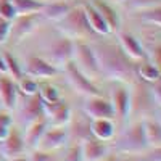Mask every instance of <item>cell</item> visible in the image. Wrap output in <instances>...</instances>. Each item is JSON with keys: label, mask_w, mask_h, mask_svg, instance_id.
Segmentation results:
<instances>
[{"label": "cell", "mask_w": 161, "mask_h": 161, "mask_svg": "<svg viewBox=\"0 0 161 161\" xmlns=\"http://www.w3.org/2000/svg\"><path fill=\"white\" fill-rule=\"evenodd\" d=\"M98 58L102 77H106L113 82L130 84L136 77V61H132L123 48L119 47L118 40L110 39H95L90 40Z\"/></svg>", "instance_id": "obj_1"}, {"label": "cell", "mask_w": 161, "mask_h": 161, "mask_svg": "<svg viewBox=\"0 0 161 161\" xmlns=\"http://www.w3.org/2000/svg\"><path fill=\"white\" fill-rule=\"evenodd\" d=\"M111 145L116 153L127 156H139L145 150H148L142 119H130L124 127H121L116 137L113 139Z\"/></svg>", "instance_id": "obj_2"}, {"label": "cell", "mask_w": 161, "mask_h": 161, "mask_svg": "<svg viewBox=\"0 0 161 161\" xmlns=\"http://www.w3.org/2000/svg\"><path fill=\"white\" fill-rule=\"evenodd\" d=\"M57 29L61 36L69 37L73 40H89V39H95L98 36L93 34L90 29L89 21L86 18V13L80 5H73L69 11L57 23Z\"/></svg>", "instance_id": "obj_3"}, {"label": "cell", "mask_w": 161, "mask_h": 161, "mask_svg": "<svg viewBox=\"0 0 161 161\" xmlns=\"http://www.w3.org/2000/svg\"><path fill=\"white\" fill-rule=\"evenodd\" d=\"M130 89V119H143L156 111V103L152 97L150 84L142 80H134L129 84Z\"/></svg>", "instance_id": "obj_4"}, {"label": "cell", "mask_w": 161, "mask_h": 161, "mask_svg": "<svg viewBox=\"0 0 161 161\" xmlns=\"http://www.w3.org/2000/svg\"><path fill=\"white\" fill-rule=\"evenodd\" d=\"M71 61L90 79L95 80V79L102 77L97 53H95V50H93V47L89 40H74L73 60Z\"/></svg>", "instance_id": "obj_5"}, {"label": "cell", "mask_w": 161, "mask_h": 161, "mask_svg": "<svg viewBox=\"0 0 161 161\" xmlns=\"http://www.w3.org/2000/svg\"><path fill=\"white\" fill-rule=\"evenodd\" d=\"M110 102L114 113V123L118 126V130L124 127L130 121V89L129 84L114 82L111 92H110Z\"/></svg>", "instance_id": "obj_6"}, {"label": "cell", "mask_w": 161, "mask_h": 161, "mask_svg": "<svg viewBox=\"0 0 161 161\" xmlns=\"http://www.w3.org/2000/svg\"><path fill=\"white\" fill-rule=\"evenodd\" d=\"M13 111H16V118H18L15 119V124L19 126L21 129H24L28 124L34 123L40 118H45V108L39 95L23 97V102L18 100V105Z\"/></svg>", "instance_id": "obj_7"}, {"label": "cell", "mask_w": 161, "mask_h": 161, "mask_svg": "<svg viewBox=\"0 0 161 161\" xmlns=\"http://www.w3.org/2000/svg\"><path fill=\"white\" fill-rule=\"evenodd\" d=\"M61 71L64 73V76L68 79V82L71 84V87L77 93H80V95L90 97V95H98V93H102L98 86L95 84V80L90 79L89 76H86L73 61L66 63L61 68Z\"/></svg>", "instance_id": "obj_8"}, {"label": "cell", "mask_w": 161, "mask_h": 161, "mask_svg": "<svg viewBox=\"0 0 161 161\" xmlns=\"http://www.w3.org/2000/svg\"><path fill=\"white\" fill-rule=\"evenodd\" d=\"M73 48H74V40L60 34V37H57L53 42L47 45L45 60H48L52 64H55L58 69H61L66 63L73 60Z\"/></svg>", "instance_id": "obj_9"}, {"label": "cell", "mask_w": 161, "mask_h": 161, "mask_svg": "<svg viewBox=\"0 0 161 161\" xmlns=\"http://www.w3.org/2000/svg\"><path fill=\"white\" fill-rule=\"evenodd\" d=\"M82 113L89 119H114L111 102L108 97L102 95V93L86 97V102L82 105Z\"/></svg>", "instance_id": "obj_10"}, {"label": "cell", "mask_w": 161, "mask_h": 161, "mask_svg": "<svg viewBox=\"0 0 161 161\" xmlns=\"http://www.w3.org/2000/svg\"><path fill=\"white\" fill-rule=\"evenodd\" d=\"M26 153H28V148H26V143H24L23 129L15 124L8 132V136L3 140H0V158L10 159Z\"/></svg>", "instance_id": "obj_11"}, {"label": "cell", "mask_w": 161, "mask_h": 161, "mask_svg": "<svg viewBox=\"0 0 161 161\" xmlns=\"http://www.w3.org/2000/svg\"><path fill=\"white\" fill-rule=\"evenodd\" d=\"M68 142H69L68 127L66 126H52V124H48L47 130L44 132L42 139H40V142L37 145V148L44 150V152H50V153H57Z\"/></svg>", "instance_id": "obj_12"}, {"label": "cell", "mask_w": 161, "mask_h": 161, "mask_svg": "<svg viewBox=\"0 0 161 161\" xmlns=\"http://www.w3.org/2000/svg\"><path fill=\"white\" fill-rule=\"evenodd\" d=\"M40 13H32V15H18L11 21L10 29V39L13 44H18L24 37H28L40 23Z\"/></svg>", "instance_id": "obj_13"}, {"label": "cell", "mask_w": 161, "mask_h": 161, "mask_svg": "<svg viewBox=\"0 0 161 161\" xmlns=\"http://www.w3.org/2000/svg\"><path fill=\"white\" fill-rule=\"evenodd\" d=\"M116 40H118L119 47L123 48V52L126 53V55H127L132 61L139 63V61H142V60L148 58V53H147L143 44L139 40V37H136L134 34L126 32V31L121 29V31L118 32V39H116Z\"/></svg>", "instance_id": "obj_14"}, {"label": "cell", "mask_w": 161, "mask_h": 161, "mask_svg": "<svg viewBox=\"0 0 161 161\" xmlns=\"http://www.w3.org/2000/svg\"><path fill=\"white\" fill-rule=\"evenodd\" d=\"M23 69H24V74L32 76L37 80L52 79V77H55L60 73V69L57 68V66L52 64L44 57H29L28 61H26V66Z\"/></svg>", "instance_id": "obj_15"}, {"label": "cell", "mask_w": 161, "mask_h": 161, "mask_svg": "<svg viewBox=\"0 0 161 161\" xmlns=\"http://www.w3.org/2000/svg\"><path fill=\"white\" fill-rule=\"evenodd\" d=\"M80 147H82L84 161H100L102 158L113 152L111 142H103L95 137H89L84 142H80Z\"/></svg>", "instance_id": "obj_16"}, {"label": "cell", "mask_w": 161, "mask_h": 161, "mask_svg": "<svg viewBox=\"0 0 161 161\" xmlns=\"http://www.w3.org/2000/svg\"><path fill=\"white\" fill-rule=\"evenodd\" d=\"M19 93L16 87V80H13L7 74H0V103L2 108L13 111L18 105Z\"/></svg>", "instance_id": "obj_17"}, {"label": "cell", "mask_w": 161, "mask_h": 161, "mask_svg": "<svg viewBox=\"0 0 161 161\" xmlns=\"http://www.w3.org/2000/svg\"><path fill=\"white\" fill-rule=\"evenodd\" d=\"M89 2L98 10V13L103 16L105 23L108 24L110 32L111 34H118L121 31V15L118 8L114 7L113 2L110 0H89Z\"/></svg>", "instance_id": "obj_18"}, {"label": "cell", "mask_w": 161, "mask_h": 161, "mask_svg": "<svg viewBox=\"0 0 161 161\" xmlns=\"http://www.w3.org/2000/svg\"><path fill=\"white\" fill-rule=\"evenodd\" d=\"M45 116L52 126H68L73 118V110L64 98L55 105L45 106Z\"/></svg>", "instance_id": "obj_19"}, {"label": "cell", "mask_w": 161, "mask_h": 161, "mask_svg": "<svg viewBox=\"0 0 161 161\" xmlns=\"http://www.w3.org/2000/svg\"><path fill=\"white\" fill-rule=\"evenodd\" d=\"M47 127H48V119H47V116H45V118H40V119L34 121V123L28 124V126L23 129L24 143H26V148H28V152L37 148V145H39L40 139H42L44 132L47 130Z\"/></svg>", "instance_id": "obj_20"}, {"label": "cell", "mask_w": 161, "mask_h": 161, "mask_svg": "<svg viewBox=\"0 0 161 161\" xmlns=\"http://www.w3.org/2000/svg\"><path fill=\"white\" fill-rule=\"evenodd\" d=\"M90 134L103 142H113L118 134V126L114 119H90Z\"/></svg>", "instance_id": "obj_21"}, {"label": "cell", "mask_w": 161, "mask_h": 161, "mask_svg": "<svg viewBox=\"0 0 161 161\" xmlns=\"http://www.w3.org/2000/svg\"><path fill=\"white\" fill-rule=\"evenodd\" d=\"M68 127V136H69V142H84L86 139L92 137V134H90V119L82 113L77 119L71 118L69 121V124L66 126Z\"/></svg>", "instance_id": "obj_22"}, {"label": "cell", "mask_w": 161, "mask_h": 161, "mask_svg": "<svg viewBox=\"0 0 161 161\" xmlns=\"http://www.w3.org/2000/svg\"><path fill=\"white\" fill-rule=\"evenodd\" d=\"M82 8H84L86 18H87V21H89V26H90V29L93 31V34L98 36V37L111 36L108 24L105 23L103 16L98 13V10H97L95 7H93L90 2H84V3H82Z\"/></svg>", "instance_id": "obj_23"}, {"label": "cell", "mask_w": 161, "mask_h": 161, "mask_svg": "<svg viewBox=\"0 0 161 161\" xmlns=\"http://www.w3.org/2000/svg\"><path fill=\"white\" fill-rule=\"evenodd\" d=\"M73 5H69L68 2L64 0H50V2H45L44 3V8L40 11V18H45L48 21H53V23H58L66 13L69 11Z\"/></svg>", "instance_id": "obj_24"}, {"label": "cell", "mask_w": 161, "mask_h": 161, "mask_svg": "<svg viewBox=\"0 0 161 161\" xmlns=\"http://www.w3.org/2000/svg\"><path fill=\"white\" fill-rule=\"evenodd\" d=\"M142 126H143V134H145L147 143H148V148L159 147L161 145V123L156 119V116L152 114V116L143 118Z\"/></svg>", "instance_id": "obj_25"}, {"label": "cell", "mask_w": 161, "mask_h": 161, "mask_svg": "<svg viewBox=\"0 0 161 161\" xmlns=\"http://www.w3.org/2000/svg\"><path fill=\"white\" fill-rule=\"evenodd\" d=\"M136 77L139 80H142V82L153 84V82H156V80L161 79V73L156 68V64L147 58V60H142V61L136 63Z\"/></svg>", "instance_id": "obj_26"}, {"label": "cell", "mask_w": 161, "mask_h": 161, "mask_svg": "<svg viewBox=\"0 0 161 161\" xmlns=\"http://www.w3.org/2000/svg\"><path fill=\"white\" fill-rule=\"evenodd\" d=\"M132 16H134V19H137L140 23H145L148 26L161 29V3L148 7V8H143V10L132 11Z\"/></svg>", "instance_id": "obj_27"}, {"label": "cell", "mask_w": 161, "mask_h": 161, "mask_svg": "<svg viewBox=\"0 0 161 161\" xmlns=\"http://www.w3.org/2000/svg\"><path fill=\"white\" fill-rule=\"evenodd\" d=\"M37 95L40 97V100H42L44 108H45V106H50V105H55V103H58V102L63 100L61 92L58 90V87L50 84V82H40L39 84V93H37Z\"/></svg>", "instance_id": "obj_28"}, {"label": "cell", "mask_w": 161, "mask_h": 161, "mask_svg": "<svg viewBox=\"0 0 161 161\" xmlns=\"http://www.w3.org/2000/svg\"><path fill=\"white\" fill-rule=\"evenodd\" d=\"M39 84L40 80H37L32 76L23 74L18 80H16V87H18V93L21 97H32L39 93Z\"/></svg>", "instance_id": "obj_29"}, {"label": "cell", "mask_w": 161, "mask_h": 161, "mask_svg": "<svg viewBox=\"0 0 161 161\" xmlns=\"http://www.w3.org/2000/svg\"><path fill=\"white\" fill-rule=\"evenodd\" d=\"M13 7L16 10V15H32V13H40L44 8L42 0H11Z\"/></svg>", "instance_id": "obj_30"}, {"label": "cell", "mask_w": 161, "mask_h": 161, "mask_svg": "<svg viewBox=\"0 0 161 161\" xmlns=\"http://www.w3.org/2000/svg\"><path fill=\"white\" fill-rule=\"evenodd\" d=\"M60 152L61 153L57 155L58 161H84L82 147H80L79 142H68Z\"/></svg>", "instance_id": "obj_31"}, {"label": "cell", "mask_w": 161, "mask_h": 161, "mask_svg": "<svg viewBox=\"0 0 161 161\" xmlns=\"http://www.w3.org/2000/svg\"><path fill=\"white\" fill-rule=\"evenodd\" d=\"M3 60H5V64H7V76H10L13 80H18L24 74L23 66L18 63V60L13 57L11 53H3Z\"/></svg>", "instance_id": "obj_32"}, {"label": "cell", "mask_w": 161, "mask_h": 161, "mask_svg": "<svg viewBox=\"0 0 161 161\" xmlns=\"http://www.w3.org/2000/svg\"><path fill=\"white\" fill-rule=\"evenodd\" d=\"M15 126V116L8 110H0V140H3Z\"/></svg>", "instance_id": "obj_33"}, {"label": "cell", "mask_w": 161, "mask_h": 161, "mask_svg": "<svg viewBox=\"0 0 161 161\" xmlns=\"http://www.w3.org/2000/svg\"><path fill=\"white\" fill-rule=\"evenodd\" d=\"M161 0H124L123 5L126 8H129L130 11H137V10H143V8H148L153 5H159Z\"/></svg>", "instance_id": "obj_34"}, {"label": "cell", "mask_w": 161, "mask_h": 161, "mask_svg": "<svg viewBox=\"0 0 161 161\" xmlns=\"http://www.w3.org/2000/svg\"><path fill=\"white\" fill-rule=\"evenodd\" d=\"M18 15H16V10L13 7L11 0H0V18L7 19V21H13Z\"/></svg>", "instance_id": "obj_35"}, {"label": "cell", "mask_w": 161, "mask_h": 161, "mask_svg": "<svg viewBox=\"0 0 161 161\" xmlns=\"http://www.w3.org/2000/svg\"><path fill=\"white\" fill-rule=\"evenodd\" d=\"M26 155H28V161H53V159H57L55 153L44 152L40 148H34V150L28 152Z\"/></svg>", "instance_id": "obj_36"}, {"label": "cell", "mask_w": 161, "mask_h": 161, "mask_svg": "<svg viewBox=\"0 0 161 161\" xmlns=\"http://www.w3.org/2000/svg\"><path fill=\"white\" fill-rule=\"evenodd\" d=\"M137 158L140 161H161V145L159 147H152V148L145 150Z\"/></svg>", "instance_id": "obj_37"}, {"label": "cell", "mask_w": 161, "mask_h": 161, "mask_svg": "<svg viewBox=\"0 0 161 161\" xmlns=\"http://www.w3.org/2000/svg\"><path fill=\"white\" fill-rule=\"evenodd\" d=\"M10 29H11V21L0 18V45L7 44L10 39Z\"/></svg>", "instance_id": "obj_38"}, {"label": "cell", "mask_w": 161, "mask_h": 161, "mask_svg": "<svg viewBox=\"0 0 161 161\" xmlns=\"http://www.w3.org/2000/svg\"><path fill=\"white\" fill-rule=\"evenodd\" d=\"M150 92H152V97H153L156 106L159 108L161 106V79L153 82V84H150Z\"/></svg>", "instance_id": "obj_39"}, {"label": "cell", "mask_w": 161, "mask_h": 161, "mask_svg": "<svg viewBox=\"0 0 161 161\" xmlns=\"http://www.w3.org/2000/svg\"><path fill=\"white\" fill-rule=\"evenodd\" d=\"M148 60L156 64V68H158L159 73H161V44H158V45L153 47L152 53H148Z\"/></svg>", "instance_id": "obj_40"}, {"label": "cell", "mask_w": 161, "mask_h": 161, "mask_svg": "<svg viewBox=\"0 0 161 161\" xmlns=\"http://www.w3.org/2000/svg\"><path fill=\"white\" fill-rule=\"evenodd\" d=\"M100 161H121V155H119V153H116V152L113 150L111 153H108L105 158H102Z\"/></svg>", "instance_id": "obj_41"}, {"label": "cell", "mask_w": 161, "mask_h": 161, "mask_svg": "<svg viewBox=\"0 0 161 161\" xmlns=\"http://www.w3.org/2000/svg\"><path fill=\"white\" fill-rule=\"evenodd\" d=\"M0 74H7V64H5L3 55H0Z\"/></svg>", "instance_id": "obj_42"}, {"label": "cell", "mask_w": 161, "mask_h": 161, "mask_svg": "<svg viewBox=\"0 0 161 161\" xmlns=\"http://www.w3.org/2000/svg\"><path fill=\"white\" fill-rule=\"evenodd\" d=\"M5 161H28V155H21V156H15V158H10Z\"/></svg>", "instance_id": "obj_43"}, {"label": "cell", "mask_w": 161, "mask_h": 161, "mask_svg": "<svg viewBox=\"0 0 161 161\" xmlns=\"http://www.w3.org/2000/svg\"><path fill=\"white\" fill-rule=\"evenodd\" d=\"M155 116H156V119H158L159 123H161V106H159V108H156V111H155Z\"/></svg>", "instance_id": "obj_44"}, {"label": "cell", "mask_w": 161, "mask_h": 161, "mask_svg": "<svg viewBox=\"0 0 161 161\" xmlns=\"http://www.w3.org/2000/svg\"><path fill=\"white\" fill-rule=\"evenodd\" d=\"M110 2H113V3H121V5H123L124 0H110Z\"/></svg>", "instance_id": "obj_45"}, {"label": "cell", "mask_w": 161, "mask_h": 161, "mask_svg": "<svg viewBox=\"0 0 161 161\" xmlns=\"http://www.w3.org/2000/svg\"><path fill=\"white\" fill-rule=\"evenodd\" d=\"M42 2H50V0H42Z\"/></svg>", "instance_id": "obj_46"}, {"label": "cell", "mask_w": 161, "mask_h": 161, "mask_svg": "<svg viewBox=\"0 0 161 161\" xmlns=\"http://www.w3.org/2000/svg\"><path fill=\"white\" fill-rule=\"evenodd\" d=\"M0 161H5V159H3V158H0Z\"/></svg>", "instance_id": "obj_47"}, {"label": "cell", "mask_w": 161, "mask_h": 161, "mask_svg": "<svg viewBox=\"0 0 161 161\" xmlns=\"http://www.w3.org/2000/svg\"><path fill=\"white\" fill-rule=\"evenodd\" d=\"M53 161H58V159H53Z\"/></svg>", "instance_id": "obj_48"}]
</instances>
